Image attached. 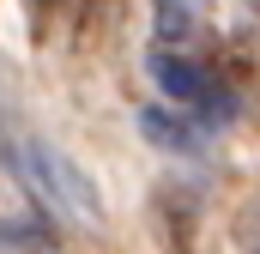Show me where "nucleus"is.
Returning <instances> with one entry per match:
<instances>
[{
	"mask_svg": "<svg viewBox=\"0 0 260 254\" xmlns=\"http://www.w3.org/2000/svg\"><path fill=\"white\" fill-rule=\"evenodd\" d=\"M24 157H30V182L43 188L49 212L79 218V224H97V218H103V200H97V188L85 182V170H79L73 157H61L49 139H30V145H24Z\"/></svg>",
	"mask_w": 260,
	"mask_h": 254,
	"instance_id": "nucleus-1",
	"label": "nucleus"
},
{
	"mask_svg": "<svg viewBox=\"0 0 260 254\" xmlns=\"http://www.w3.org/2000/svg\"><path fill=\"white\" fill-rule=\"evenodd\" d=\"M151 79L170 91V97H212V79L194 61H182L176 49H151Z\"/></svg>",
	"mask_w": 260,
	"mask_h": 254,
	"instance_id": "nucleus-2",
	"label": "nucleus"
},
{
	"mask_svg": "<svg viewBox=\"0 0 260 254\" xmlns=\"http://www.w3.org/2000/svg\"><path fill=\"white\" fill-rule=\"evenodd\" d=\"M139 133H145L151 145H164V151H194V127L182 121L176 109H145V115H139Z\"/></svg>",
	"mask_w": 260,
	"mask_h": 254,
	"instance_id": "nucleus-3",
	"label": "nucleus"
},
{
	"mask_svg": "<svg viewBox=\"0 0 260 254\" xmlns=\"http://www.w3.org/2000/svg\"><path fill=\"white\" fill-rule=\"evenodd\" d=\"M151 18H157L151 30H157V43H164V49H176V43L194 30V6H188V0H157V6H151Z\"/></svg>",
	"mask_w": 260,
	"mask_h": 254,
	"instance_id": "nucleus-4",
	"label": "nucleus"
},
{
	"mask_svg": "<svg viewBox=\"0 0 260 254\" xmlns=\"http://www.w3.org/2000/svg\"><path fill=\"white\" fill-rule=\"evenodd\" d=\"M242 248L260 254V212H248V218H242Z\"/></svg>",
	"mask_w": 260,
	"mask_h": 254,
	"instance_id": "nucleus-5",
	"label": "nucleus"
}]
</instances>
